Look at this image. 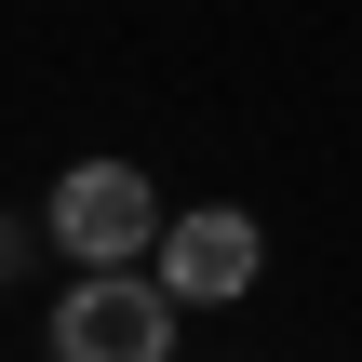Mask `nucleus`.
Here are the masks:
<instances>
[{"mask_svg": "<svg viewBox=\"0 0 362 362\" xmlns=\"http://www.w3.org/2000/svg\"><path fill=\"white\" fill-rule=\"evenodd\" d=\"M13 255H27V228H13V215H0V269H13Z\"/></svg>", "mask_w": 362, "mask_h": 362, "instance_id": "nucleus-4", "label": "nucleus"}, {"mask_svg": "<svg viewBox=\"0 0 362 362\" xmlns=\"http://www.w3.org/2000/svg\"><path fill=\"white\" fill-rule=\"evenodd\" d=\"M40 228H54L81 269H134V255H161V188H148L134 161H67L54 202H40Z\"/></svg>", "mask_w": 362, "mask_h": 362, "instance_id": "nucleus-1", "label": "nucleus"}, {"mask_svg": "<svg viewBox=\"0 0 362 362\" xmlns=\"http://www.w3.org/2000/svg\"><path fill=\"white\" fill-rule=\"evenodd\" d=\"M161 296L175 309H228V296H255V269H269V242H255V215L242 202H202V215H161Z\"/></svg>", "mask_w": 362, "mask_h": 362, "instance_id": "nucleus-3", "label": "nucleus"}, {"mask_svg": "<svg viewBox=\"0 0 362 362\" xmlns=\"http://www.w3.org/2000/svg\"><path fill=\"white\" fill-rule=\"evenodd\" d=\"M54 362H175V296L161 269H81L54 309Z\"/></svg>", "mask_w": 362, "mask_h": 362, "instance_id": "nucleus-2", "label": "nucleus"}]
</instances>
